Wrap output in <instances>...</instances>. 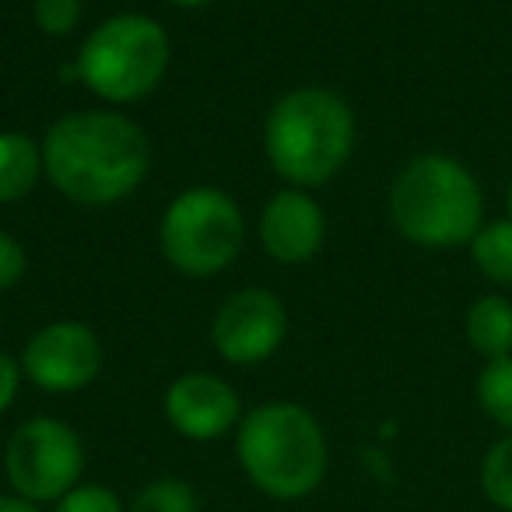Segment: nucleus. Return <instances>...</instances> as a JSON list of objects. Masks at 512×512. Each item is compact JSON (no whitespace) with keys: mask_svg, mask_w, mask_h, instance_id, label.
Returning <instances> with one entry per match:
<instances>
[{"mask_svg":"<svg viewBox=\"0 0 512 512\" xmlns=\"http://www.w3.org/2000/svg\"><path fill=\"white\" fill-rule=\"evenodd\" d=\"M256 239L271 260L285 267H299L313 260L327 242V214L309 190L285 186L260 211Z\"/></svg>","mask_w":512,"mask_h":512,"instance_id":"nucleus-11","label":"nucleus"},{"mask_svg":"<svg viewBox=\"0 0 512 512\" xmlns=\"http://www.w3.org/2000/svg\"><path fill=\"white\" fill-rule=\"evenodd\" d=\"M477 407L488 414V421H495L498 428L512 432V355L491 358L481 365L474 383Z\"/></svg>","mask_w":512,"mask_h":512,"instance_id":"nucleus-15","label":"nucleus"},{"mask_svg":"<svg viewBox=\"0 0 512 512\" xmlns=\"http://www.w3.org/2000/svg\"><path fill=\"white\" fill-rule=\"evenodd\" d=\"M22 372L36 390L43 393H81L99 379L106 351L102 341L88 323L81 320H53L39 327L25 341L22 351Z\"/></svg>","mask_w":512,"mask_h":512,"instance_id":"nucleus-8","label":"nucleus"},{"mask_svg":"<svg viewBox=\"0 0 512 512\" xmlns=\"http://www.w3.org/2000/svg\"><path fill=\"white\" fill-rule=\"evenodd\" d=\"M246 218L221 186H186L169 200L158 221L165 264L183 278H214L239 260Z\"/></svg>","mask_w":512,"mask_h":512,"instance_id":"nucleus-6","label":"nucleus"},{"mask_svg":"<svg viewBox=\"0 0 512 512\" xmlns=\"http://www.w3.org/2000/svg\"><path fill=\"white\" fill-rule=\"evenodd\" d=\"M22 362L11 358L8 351H0V414L11 411V404L18 400V390H22Z\"/></svg>","mask_w":512,"mask_h":512,"instance_id":"nucleus-21","label":"nucleus"},{"mask_svg":"<svg viewBox=\"0 0 512 512\" xmlns=\"http://www.w3.org/2000/svg\"><path fill=\"white\" fill-rule=\"evenodd\" d=\"M463 334L467 344L484 358H505L512 355V299L502 292L477 295L463 316Z\"/></svg>","mask_w":512,"mask_h":512,"instance_id":"nucleus-12","label":"nucleus"},{"mask_svg":"<svg viewBox=\"0 0 512 512\" xmlns=\"http://www.w3.org/2000/svg\"><path fill=\"white\" fill-rule=\"evenodd\" d=\"M43 176V144L22 130H0V207L25 200Z\"/></svg>","mask_w":512,"mask_h":512,"instance_id":"nucleus-13","label":"nucleus"},{"mask_svg":"<svg viewBox=\"0 0 512 512\" xmlns=\"http://www.w3.org/2000/svg\"><path fill=\"white\" fill-rule=\"evenodd\" d=\"M85 4L81 0H32V18L43 36L64 39L81 25Z\"/></svg>","mask_w":512,"mask_h":512,"instance_id":"nucleus-18","label":"nucleus"},{"mask_svg":"<svg viewBox=\"0 0 512 512\" xmlns=\"http://www.w3.org/2000/svg\"><path fill=\"white\" fill-rule=\"evenodd\" d=\"M285 302L267 288H239L211 320V348L228 365H260L285 344Z\"/></svg>","mask_w":512,"mask_h":512,"instance_id":"nucleus-9","label":"nucleus"},{"mask_svg":"<svg viewBox=\"0 0 512 512\" xmlns=\"http://www.w3.org/2000/svg\"><path fill=\"white\" fill-rule=\"evenodd\" d=\"M470 264L484 281L498 288H512V218L484 221L467 246Z\"/></svg>","mask_w":512,"mask_h":512,"instance_id":"nucleus-14","label":"nucleus"},{"mask_svg":"<svg viewBox=\"0 0 512 512\" xmlns=\"http://www.w3.org/2000/svg\"><path fill=\"white\" fill-rule=\"evenodd\" d=\"M165 4H172V8H179V11H193V8H207L211 0H165Z\"/></svg>","mask_w":512,"mask_h":512,"instance_id":"nucleus-23","label":"nucleus"},{"mask_svg":"<svg viewBox=\"0 0 512 512\" xmlns=\"http://www.w3.org/2000/svg\"><path fill=\"white\" fill-rule=\"evenodd\" d=\"M53 512H127L113 488L106 484H78L67 491L60 502H53Z\"/></svg>","mask_w":512,"mask_h":512,"instance_id":"nucleus-19","label":"nucleus"},{"mask_svg":"<svg viewBox=\"0 0 512 512\" xmlns=\"http://www.w3.org/2000/svg\"><path fill=\"white\" fill-rule=\"evenodd\" d=\"M0 512H43V509L22 495H0Z\"/></svg>","mask_w":512,"mask_h":512,"instance_id":"nucleus-22","label":"nucleus"},{"mask_svg":"<svg viewBox=\"0 0 512 512\" xmlns=\"http://www.w3.org/2000/svg\"><path fill=\"white\" fill-rule=\"evenodd\" d=\"M172 43L158 18L144 11L109 15L74 57V78L106 106H130L155 92L169 74Z\"/></svg>","mask_w":512,"mask_h":512,"instance_id":"nucleus-5","label":"nucleus"},{"mask_svg":"<svg viewBox=\"0 0 512 512\" xmlns=\"http://www.w3.org/2000/svg\"><path fill=\"white\" fill-rule=\"evenodd\" d=\"M4 470L15 495L29 502H60L85 474V442L67 421L36 414L11 432Z\"/></svg>","mask_w":512,"mask_h":512,"instance_id":"nucleus-7","label":"nucleus"},{"mask_svg":"<svg viewBox=\"0 0 512 512\" xmlns=\"http://www.w3.org/2000/svg\"><path fill=\"white\" fill-rule=\"evenodd\" d=\"M481 491L495 509L512 512V432L495 439L481 460Z\"/></svg>","mask_w":512,"mask_h":512,"instance_id":"nucleus-17","label":"nucleus"},{"mask_svg":"<svg viewBox=\"0 0 512 512\" xmlns=\"http://www.w3.org/2000/svg\"><path fill=\"white\" fill-rule=\"evenodd\" d=\"M358 144L355 109L334 88L306 85L274 99L264 120V155L274 176L295 190L330 183Z\"/></svg>","mask_w":512,"mask_h":512,"instance_id":"nucleus-2","label":"nucleus"},{"mask_svg":"<svg viewBox=\"0 0 512 512\" xmlns=\"http://www.w3.org/2000/svg\"><path fill=\"white\" fill-rule=\"evenodd\" d=\"M235 460L260 495L299 502L327 477L330 446L313 411L292 400H271L242 414L235 428Z\"/></svg>","mask_w":512,"mask_h":512,"instance_id":"nucleus-4","label":"nucleus"},{"mask_svg":"<svg viewBox=\"0 0 512 512\" xmlns=\"http://www.w3.org/2000/svg\"><path fill=\"white\" fill-rule=\"evenodd\" d=\"M29 271L25 246L11 232H0V292H11Z\"/></svg>","mask_w":512,"mask_h":512,"instance_id":"nucleus-20","label":"nucleus"},{"mask_svg":"<svg viewBox=\"0 0 512 512\" xmlns=\"http://www.w3.org/2000/svg\"><path fill=\"white\" fill-rule=\"evenodd\" d=\"M165 421L190 442H214L239 428V393L214 372H183L165 390Z\"/></svg>","mask_w":512,"mask_h":512,"instance_id":"nucleus-10","label":"nucleus"},{"mask_svg":"<svg viewBox=\"0 0 512 512\" xmlns=\"http://www.w3.org/2000/svg\"><path fill=\"white\" fill-rule=\"evenodd\" d=\"M127 512H200V498L183 477H155L134 495Z\"/></svg>","mask_w":512,"mask_h":512,"instance_id":"nucleus-16","label":"nucleus"},{"mask_svg":"<svg viewBox=\"0 0 512 512\" xmlns=\"http://www.w3.org/2000/svg\"><path fill=\"white\" fill-rule=\"evenodd\" d=\"M43 169L53 190L81 207H113L137 193L151 169L141 123L120 109H78L50 123Z\"/></svg>","mask_w":512,"mask_h":512,"instance_id":"nucleus-1","label":"nucleus"},{"mask_svg":"<svg viewBox=\"0 0 512 512\" xmlns=\"http://www.w3.org/2000/svg\"><path fill=\"white\" fill-rule=\"evenodd\" d=\"M386 211L393 228L414 246L460 249L484 225V190L460 158L425 151L400 165Z\"/></svg>","mask_w":512,"mask_h":512,"instance_id":"nucleus-3","label":"nucleus"},{"mask_svg":"<svg viewBox=\"0 0 512 512\" xmlns=\"http://www.w3.org/2000/svg\"><path fill=\"white\" fill-rule=\"evenodd\" d=\"M505 218H512V183H509V190H505Z\"/></svg>","mask_w":512,"mask_h":512,"instance_id":"nucleus-24","label":"nucleus"}]
</instances>
